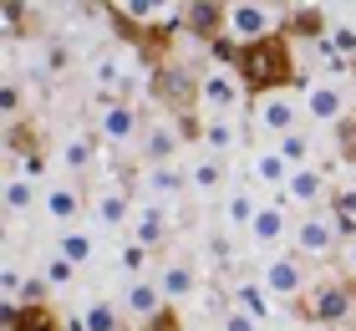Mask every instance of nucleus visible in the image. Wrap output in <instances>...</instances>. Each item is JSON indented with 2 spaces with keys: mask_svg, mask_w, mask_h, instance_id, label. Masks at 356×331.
<instances>
[{
  "mask_svg": "<svg viewBox=\"0 0 356 331\" xmlns=\"http://www.w3.org/2000/svg\"><path fill=\"white\" fill-rule=\"evenodd\" d=\"M331 46H336L341 56L356 61V26H336V31H331Z\"/></svg>",
  "mask_w": 356,
  "mask_h": 331,
  "instance_id": "obj_37",
  "label": "nucleus"
},
{
  "mask_svg": "<svg viewBox=\"0 0 356 331\" xmlns=\"http://www.w3.org/2000/svg\"><path fill=\"white\" fill-rule=\"evenodd\" d=\"M351 153H356V123H351Z\"/></svg>",
  "mask_w": 356,
  "mask_h": 331,
  "instance_id": "obj_43",
  "label": "nucleus"
},
{
  "mask_svg": "<svg viewBox=\"0 0 356 331\" xmlns=\"http://www.w3.org/2000/svg\"><path fill=\"white\" fill-rule=\"evenodd\" d=\"M346 265H351V275H356V240L346 245Z\"/></svg>",
  "mask_w": 356,
  "mask_h": 331,
  "instance_id": "obj_42",
  "label": "nucleus"
},
{
  "mask_svg": "<svg viewBox=\"0 0 356 331\" xmlns=\"http://www.w3.org/2000/svg\"><path fill=\"white\" fill-rule=\"evenodd\" d=\"M92 77H97V87H102V92H112V87L122 82V61H118V56H102V61L92 66Z\"/></svg>",
  "mask_w": 356,
  "mask_h": 331,
  "instance_id": "obj_33",
  "label": "nucleus"
},
{
  "mask_svg": "<svg viewBox=\"0 0 356 331\" xmlns=\"http://www.w3.org/2000/svg\"><path fill=\"white\" fill-rule=\"evenodd\" d=\"M224 331H260V316L245 311V306H234L229 316H224Z\"/></svg>",
  "mask_w": 356,
  "mask_h": 331,
  "instance_id": "obj_36",
  "label": "nucleus"
},
{
  "mask_svg": "<svg viewBox=\"0 0 356 331\" xmlns=\"http://www.w3.org/2000/svg\"><path fill=\"white\" fill-rule=\"evenodd\" d=\"M41 275H46V280H51V286H67V280L76 275V265H72L67 255H61V250H56L51 260H46V265H41Z\"/></svg>",
  "mask_w": 356,
  "mask_h": 331,
  "instance_id": "obj_34",
  "label": "nucleus"
},
{
  "mask_svg": "<svg viewBox=\"0 0 356 331\" xmlns=\"http://www.w3.org/2000/svg\"><path fill=\"white\" fill-rule=\"evenodd\" d=\"M239 97H245V82H239V72H209V77L199 82V102H209L214 112L239 107Z\"/></svg>",
  "mask_w": 356,
  "mask_h": 331,
  "instance_id": "obj_8",
  "label": "nucleus"
},
{
  "mask_svg": "<svg viewBox=\"0 0 356 331\" xmlns=\"http://www.w3.org/2000/svg\"><path fill=\"white\" fill-rule=\"evenodd\" d=\"M15 26H21V0H6V31L15 36Z\"/></svg>",
  "mask_w": 356,
  "mask_h": 331,
  "instance_id": "obj_39",
  "label": "nucleus"
},
{
  "mask_svg": "<svg viewBox=\"0 0 356 331\" xmlns=\"http://www.w3.org/2000/svg\"><path fill=\"white\" fill-rule=\"evenodd\" d=\"M31 204H36V178L31 174H6V214H26Z\"/></svg>",
  "mask_w": 356,
  "mask_h": 331,
  "instance_id": "obj_26",
  "label": "nucleus"
},
{
  "mask_svg": "<svg viewBox=\"0 0 356 331\" xmlns=\"http://www.w3.org/2000/svg\"><path fill=\"white\" fill-rule=\"evenodd\" d=\"M15 107H21V87L6 82V118H15Z\"/></svg>",
  "mask_w": 356,
  "mask_h": 331,
  "instance_id": "obj_40",
  "label": "nucleus"
},
{
  "mask_svg": "<svg viewBox=\"0 0 356 331\" xmlns=\"http://www.w3.org/2000/svg\"><path fill=\"white\" fill-rule=\"evenodd\" d=\"M305 112H311L316 123H341L346 118L341 87H331V82H311V87H305Z\"/></svg>",
  "mask_w": 356,
  "mask_h": 331,
  "instance_id": "obj_10",
  "label": "nucleus"
},
{
  "mask_svg": "<svg viewBox=\"0 0 356 331\" xmlns=\"http://www.w3.org/2000/svg\"><path fill=\"white\" fill-rule=\"evenodd\" d=\"M275 148H280L296 169H300V163H311V138H305L300 128H296V132H280V143H275Z\"/></svg>",
  "mask_w": 356,
  "mask_h": 331,
  "instance_id": "obj_31",
  "label": "nucleus"
},
{
  "mask_svg": "<svg viewBox=\"0 0 356 331\" xmlns=\"http://www.w3.org/2000/svg\"><path fill=\"white\" fill-rule=\"evenodd\" d=\"M133 199H127V189H102L92 199V220L102 224V229H122V224H133Z\"/></svg>",
  "mask_w": 356,
  "mask_h": 331,
  "instance_id": "obj_9",
  "label": "nucleus"
},
{
  "mask_svg": "<svg viewBox=\"0 0 356 331\" xmlns=\"http://www.w3.org/2000/svg\"><path fill=\"white\" fill-rule=\"evenodd\" d=\"M331 214H336L341 229H351V220H356V189H336L331 194Z\"/></svg>",
  "mask_w": 356,
  "mask_h": 331,
  "instance_id": "obj_32",
  "label": "nucleus"
},
{
  "mask_svg": "<svg viewBox=\"0 0 356 331\" xmlns=\"http://www.w3.org/2000/svg\"><path fill=\"white\" fill-rule=\"evenodd\" d=\"M82 321H87V331H118V306L112 301H92L82 311Z\"/></svg>",
  "mask_w": 356,
  "mask_h": 331,
  "instance_id": "obj_30",
  "label": "nucleus"
},
{
  "mask_svg": "<svg viewBox=\"0 0 356 331\" xmlns=\"http://www.w3.org/2000/svg\"><path fill=\"white\" fill-rule=\"evenodd\" d=\"M143 148H148V158H153V163H173V158H178V148H184V132L168 128V123H153L148 132H143Z\"/></svg>",
  "mask_w": 356,
  "mask_h": 331,
  "instance_id": "obj_18",
  "label": "nucleus"
},
{
  "mask_svg": "<svg viewBox=\"0 0 356 331\" xmlns=\"http://www.w3.org/2000/svg\"><path fill=\"white\" fill-rule=\"evenodd\" d=\"M92 158H97V143L92 138H67V148H61V163H67V169H92Z\"/></svg>",
  "mask_w": 356,
  "mask_h": 331,
  "instance_id": "obj_29",
  "label": "nucleus"
},
{
  "mask_svg": "<svg viewBox=\"0 0 356 331\" xmlns=\"http://www.w3.org/2000/svg\"><path fill=\"white\" fill-rule=\"evenodd\" d=\"M199 138H204V148H209V153H234V148H239V128L234 123H224V118H209L204 128H199Z\"/></svg>",
  "mask_w": 356,
  "mask_h": 331,
  "instance_id": "obj_25",
  "label": "nucleus"
},
{
  "mask_svg": "<svg viewBox=\"0 0 356 331\" xmlns=\"http://www.w3.org/2000/svg\"><path fill=\"white\" fill-rule=\"evenodd\" d=\"M153 331H178V321H173V311H168V306L153 316Z\"/></svg>",
  "mask_w": 356,
  "mask_h": 331,
  "instance_id": "obj_41",
  "label": "nucleus"
},
{
  "mask_svg": "<svg viewBox=\"0 0 356 331\" xmlns=\"http://www.w3.org/2000/svg\"><path fill=\"white\" fill-rule=\"evenodd\" d=\"M275 194H285V204H300V209H311L316 199L326 194V184H321V169H311V163H300V169H290L285 189H275Z\"/></svg>",
  "mask_w": 356,
  "mask_h": 331,
  "instance_id": "obj_12",
  "label": "nucleus"
},
{
  "mask_svg": "<svg viewBox=\"0 0 356 331\" xmlns=\"http://www.w3.org/2000/svg\"><path fill=\"white\" fill-rule=\"evenodd\" d=\"M56 250L61 255H67L72 265H76V270H82V265L97 255V240L87 235V229H76V224H67V229H61V240H56Z\"/></svg>",
  "mask_w": 356,
  "mask_h": 331,
  "instance_id": "obj_24",
  "label": "nucleus"
},
{
  "mask_svg": "<svg viewBox=\"0 0 356 331\" xmlns=\"http://www.w3.org/2000/svg\"><path fill=\"white\" fill-rule=\"evenodd\" d=\"M305 316L321 321V326H341L356 316V295L351 286H341V280H321V286L305 295Z\"/></svg>",
  "mask_w": 356,
  "mask_h": 331,
  "instance_id": "obj_2",
  "label": "nucleus"
},
{
  "mask_svg": "<svg viewBox=\"0 0 356 331\" xmlns=\"http://www.w3.org/2000/svg\"><path fill=\"white\" fill-rule=\"evenodd\" d=\"M184 21H188V31H199L204 41H214L219 26H224V10H219V0H188Z\"/></svg>",
  "mask_w": 356,
  "mask_h": 331,
  "instance_id": "obj_20",
  "label": "nucleus"
},
{
  "mask_svg": "<svg viewBox=\"0 0 356 331\" xmlns=\"http://www.w3.org/2000/svg\"><path fill=\"white\" fill-rule=\"evenodd\" d=\"M82 204H87V199H82V189H72V184H51V189L41 194V209L51 214L56 224H76Z\"/></svg>",
  "mask_w": 356,
  "mask_h": 331,
  "instance_id": "obj_14",
  "label": "nucleus"
},
{
  "mask_svg": "<svg viewBox=\"0 0 356 331\" xmlns=\"http://www.w3.org/2000/svg\"><path fill=\"white\" fill-rule=\"evenodd\" d=\"M163 286H158V280H148V275H133L127 280V291H122V311L127 316H138V321H153L158 311H163Z\"/></svg>",
  "mask_w": 356,
  "mask_h": 331,
  "instance_id": "obj_6",
  "label": "nucleus"
},
{
  "mask_svg": "<svg viewBox=\"0 0 356 331\" xmlns=\"http://www.w3.org/2000/svg\"><path fill=\"white\" fill-rule=\"evenodd\" d=\"M6 331H56V316L36 306H21V301H6Z\"/></svg>",
  "mask_w": 356,
  "mask_h": 331,
  "instance_id": "obj_17",
  "label": "nucleus"
},
{
  "mask_svg": "<svg viewBox=\"0 0 356 331\" xmlns=\"http://www.w3.org/2000/svg\"><path fill=\"white\" fill-rule=\"evenodd\" d=\"M254 214H260V199H254V194H229V199H224V224H229V229H250Z\"/></svg>",
  "mask_w": 356,
  "mask_h": 331,
  "instance_id": "obj_27",
  "label": "nucleus"
},
{
  "mask_svg": "<svg viewBox=\"0 0 356 331\" xmlns=\"http://www.w3.org/2000/svg\"><path fill=\"white\" fill-rule=\"evenodd\" d=\"M224 26L234 31L239 41H254V36H270V10L260 0H234L229 10H224Z\"/></svg>",
  "mask_w": 356,
  "mask_h": 331,
  "instance_id": "obj_7",
  "label": "nucleus"
},
{
  "mask_svg": "<svg viewBox=\"0 0 356 331\" xmlns=\"http://www.w3.org/2000/svg\"><path fill=\"white\" fill-rule=\"evenodd\" d=\"M61 6H67V0H61Z\"/></svg>",
  "mask_w": 356,
  "mask_h": 331,
  "instance_id": "obj_44",
  "label": "nucleus"
},
{
  "mask_svg": "<svg viewBox=\"0 0 356 331\" xmlns=\"http://www.w3.org/2000/svg\"><path fill=\"white\" fill-rule=\"evenodd\" d=\"M234 72L245 82V92H280L290 77H296V56H290V41L285 36H254L234 52Z\"/></svg>",
  "mask_w": 356,
  "mask_h": 331,
  "instance_id": "obj_1",
  "label": "nucleus"
},
{
  "mask_svg": "<svg viewBox=\"0 0 356 331\" xmlns=\"http://www.w3.org/2000/svg\"><path fill=\"white\" fill-rule=\"evenodd\" d=\"M260 286H265L270 295H300V291H305V270H300V260L275 255V260L265 265V280H260Z\"/></svg>",
  "mask_w": 356,
  "mask_h": 331,
  "instance_id": "obj_11",
  "label": "nucleus"
},
{
  "mask_svg": "<svg viewBox=\"0 0 356 331\" xmlns=\"http://www.w3.org/2000/svg\"><path fill=\"white\" fill-rule=\"evenodd\" d=\"M148 189L158 199H178V194L188 189V174L178 169V163H153V169H148Z\"/></svg>",
  "mask_w": 356,
  "mask_h": 331,
  "instance_id": "obj_22",
  "label": "nucleus"
},
{
  "mask_svg": "<svg viewBox=\"0 0 356 331\" xmlns=\"http://www.w3.org/2000/svg\"><path fill=\"white\" fill-rule=\"evenodd\" d=\"M158 286H163L168 301H184V295H193V286H199V270L184 260H168L163 270H158Z\"/></svg>",
  "mask_w": 356,
  "mask_h": 331,
  "instance_id": "obj_19",
  "label": "nucleus"
},
{
  "mask_svg": "<svg viewBox=\"0 0 356 331\" xmlns=\"http://www.w3.org/2000/svg\"><path fill=\"white\" fill-rule=\"evenodd\" d=\"M239 306L245 311H254V316H270V301H265V286H239Z\"/></svg>",
  "mask_w": 356,
  "mask_h": 331,
  "instance_id": "obj_35",
  "label": "nucleus"
},
{
  "mask_svg": "<svg viewBox=\"0 0 356 331\" xmlns=\"http://www.w3.org/2000/svg\"><path fill=\"white\" fill-rule=\"evenodd\" d=\"M163 235H168L163 204H138V214H133V240L148 245V250H158V245H163Z\"/></svg>",
  "mask_w": 356,
  "mask_h": 331,
  "instance_id": "obj_15",
  "label": "nucleus"
},
{
  "mask_svg": "<svg viewBox=\"0 0 356 331\" xmlns=\"http://www.w3.org/2000/svg\"><path fill=\"white\" fill-rule=\"evenodd\" d=\"M153 92L163 97V102H173V107H184V102H193V97H199V82H188L184 72H158V82H153Z\"/></svg>",
  "mask_w": 356,
  "mask_h": 331,
  "instance_id": "obj_23",
  "label": "nucleus"
},
{
  "mask_svg": "<svg viewBox=\"0 0 356 331\" xmlns=\"http://www.w3.org/2000/svg\"><path fill=\"white\" fill-rule=\"evenodd\" d=\"M285 194H275L270 204H260V214H254V224H250V240L260 245V250H275L285 235H290V220H285Z\"/></svg>",
  "mask_w": 356,
  "mask_h": 331,
  "instance_id": "obj_4",
  "label": "nucleus"
},
{
  "mask_svg": "<svg viewBox=\"0 0 356 331\" xmlns=\"http://www.w3.org/2000/svg\"><path fill=\"white\" fill-rule=\"evenodd\" d=\"M143 260H148V245H127V250H122V270H143Z\"/></svg>",
  "mask_w": 356,
  "mask_h": 331,
  "instance_id": "obj_38",
  "label": "nucleus"
},
{
  "mask_svg": "<svg viewBox=\"0 0 356 331\" xmlns=\"http://www.w3.org/2000/svg\"><path fill=\"white\" fill-rule=\"evenodd\" d=\"M290 163L280 148H265V153H254V163H250V174H254V184H265V189H285V178H290Z\"/></svg>",
  "mask_w": 356,
  "mask_h": 331,
  "instance_id": "obj_16",
  "label": "nucleus"
},
{
  "mask_svg": "<svg viewBox=\"0 0 356 331\" xmlns=\"http://www.w3.org/2000/svg\"><path fill=\"white\" fill-rule=\"evenodd\" d=\"M118 10H122V21H133V26H158V21L173 15V0H118Z\"/></svg>",
  "mask_w": 356,
  "mask_h": 331,
  "instance_id": "obj_21",
  "label": "nucleus"
},
{
  "mask_svg": "<svg viewBox=\"0 0 356 331\" xmlns=\"http://www.w3.org/2000/svg\"><path fill=\"white\" fill-rule=\"evenodd\" d=\"M219 184H224V158L219 153H209L188 169V189H219Z\"/></svg>",
  "mask_w": 356,
  "mask_h": 331,
  "instance_id": "obj_28",
  "label": "nucleus"
},
{
  "mask_svg": "<svg viewBox=\"0 0 356 331\" xmlns=\"http://www.w3.org/2000/svg\"><path fill=\"white\" fill-rule=\"evenodd\" d=\"M97 138H102V143H133L138 138V112L127 102H107L102 123H97Z\"/></svg>",
  "mask_w": 356,
  "mask_h": 331,
  "instance_id": "obj_13",
  "label": "nucleus"
},
{
  "mask_svg": "<svg viewBox=\"0 0 356 331\" xmlns=\"http://www.w3.org/2000/svg\"><path fill=\"white\" fill-rule=\"evenodd\" d=\"M254 118H260L265 132L280 138V132H296L300 128V102H296V97H285V92H265L260 107H254Z\"/></svg>",
  "mask_w": 356,
  "mask_h": 331,
  "instance_id": "obj_5",
  "label": "nucleus"
},
{
  "mask_svg": "<svg viewBox=\"0 0 356 331\" xmlns=\"http://www.w3.org/2000/svg\"><path fill=\"white\" fill-rule=\"evenodd\" d=\"M336 235H341V224H336V214H305V220L290 229V240H296V250L305 255V260H326L331 250H336Z\"/></svg>",
  "mask_w": 356,
  "mask_h": 331,
  "instance_id": "obj_3",
  "label": "nucleus"
}]
</instances>
